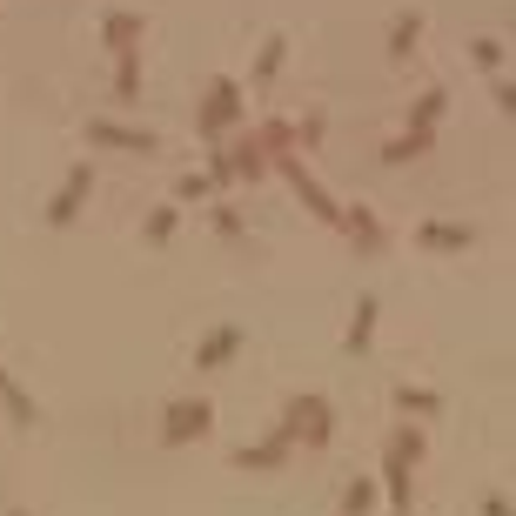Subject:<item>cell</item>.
I'll use <instances>...</instances> for the list:
<instances>
[{
  "mask_svg": "<svg viewBox=\"0 0 516 516\" xmlns=\"http://www.w3.org/2000/svg\"><path fill=\"white\" fill-rule=\"evenodd\" d=\"M329 429H336V416H329L322 396H295L289 403V423H282L289 443H329Z\"/></svg>",
  "mask_w": 516,
  "mask_h": 516,
  "instance_id": "cell-1",
  "label": "cell"
},
{
  "mask_svg": "<svg viewBox=\"0 0 516 516\" xmlns=\"http://www.w3.org/2000/svg\"><path fill=\"white\" fill-rule=\"evenodd\" d=\"M208 429H215V409L188 396V403H175L161 416V449H181V443H195V436H208Z\"/></svg>",
  "mask_w": 516,
  "mask_h": 516,
  "instance_id": "cell-2",
  "label": "cell"
},
{
  "mask_svg": "<svg viewBox=\"0 0 516 516\" xmlns=\"http://www.w3.org/2000/svg\"><path fill=\"white\" fill-rule=\"evenodd\" d=\"M282 175H289V188H295V195H302V208H315V215H322V222H329V228L342 222V202H329V188L302 175V161H289V155H282Z\"/></svg>",
  "mask_w": 516,
  "mask_h": 516,
  "instance_id": "cell-3",
  "label": "cell"
},
{
  "mask_svg": "<svg viewBox=\"0 0 516 516\" xmlns=\"http://www.w3.org/2000/svg\"><path fill=\"white\" fill-rule=\"evenodd\" d=\"M88 188H94V168H88V161H81V168H74V175H68V188L54 195V208H47V222H54V228H68L74 215H81V202H88Z\"/></svg>",
  "mask_w": 516,
  "mask_h": 516,
  "instance_id": "cell-4",
  "label": "cell"
},
{
  "mask_svg": "<svg viewBox=\"0 0 516 516\" xmlns=\"http://www.w3.org/2000/svg\"><path fill=\"white\" fill-rule=\"evenodd\" d=\"M235 114H242V88H235V81H215V94H208V108H202V135L215 141Z\"/></svg>",
  "mask_w": 516,
  "mask_h": 516,
  "instance_id": "cell-5",
  "label": "cell"
},
{
  "mask_svg": "<svg viewBox=\"0 0 516 516\" xmlns=\"http://www.w3.org/2000/svg\"><path fill=\"white\" fill-rule=\"evenodd\" d=\"M235 349H242V322H222L215 336H202V349H195V369H222Z\"/></svg>",
  "mask_w": 516,
  "mask_h": 516,
  "instance_id": "cell-6",
  "label": "cell"
},
{
  "mask_svg": "<svg viewBox=\"0 0 516 516\" xmlns=\"http://www.w3.org/2000/svg\"><path fill=\"white\" fill-rule=\"evenodd\" d=\"M88 141H101V148H128V155H155V135H141V128H114V121H94Z\"/></svg>",
  "mask_w": 516,
  "mask_h": 516,
  "instance_id": "cell-7",
  "label": "cell"
},
{
  "mask_svg": "<svg viewBox=\"0 0 516 516\" xmlns=\"http://www.w3.org/2000/svg\"><path fill=\"white\" fill-rule=\"evenodd\" d=\"M336 228H349V242L362 248V255H382V222L369 215V208H342V222Z\"/></svg>",
  "mask_w": 516,
  "mask_h": 516,
  "instance_id": "cell-8",
  "label": "cell"
},
{
  "mask_svg": "<svg viewBox=\"0 0 516 516\" xmlns=\"http://www.w3.org/2000/svg\"><path fill=\"white\" fill-rule=\"evenodd\" d=\"M289 436H282V429H275L269 443H248V449H235V463H242V470H275V463H282V456H289Z\"/></svg>",
  "mask_w": 516,
  "mask_h": 516,
  "instance_id": "cell-9",
  "label": "cell"
},
{
  "mask_svg": "<svg viewBox=\"0 0 516 516\" xmlns=\"http://www.w3.org/2000/svg\"><path fill=\"white\" fill-rule=\"evenodd\" d=\"M376 336V295H362L356 302V315H349V336H342V349H349V356H362V342Z\"/></svg>",
  "mask_w": 516,
  "mask_h": 516,
  "instance_id": "cell-10",
  "label": "cell"
},
{
  "mask_svg": "<svg viewBox=\"0 0 516 516\" xmlns=\"http://www.w3.org/2000/svg\"><path fill=\"white\" fill-rule=\"evenodd\" d=\"M416 242H429V248H476V235H470V228H456V222H423V228H416Z\"/></svg>",
  "mask_w": 516,
  "mask_h": 516,
  "instance_id": "cell-11",
  "label": "cell"
},
{
  "mask_svg": "<svg viewBox=\"0 0 516 516\" xmlns=\"http://www.w3.org/2000/svg\"><path fill=\"white\" fill-rule=\"evenodd\" d=\"M396 403H403V416H436V409H443V396H436V389L403 382V389H396Z\"/></svg>",
  "mask_w": 516,
  "mask_h": 516,
  "instance_id": "cell-12",
  "label": "cell"
},
{
  "mask_svg": "<svg viewBox=\"0 0 516 516\" xmlns=\"http://www.w3.org/2000/svg\"><path fill=\"white\" fill-rule=\"evenodd\" d=\"M0 396H7V416H14V423H34V396H27L7 369H0Z\"/></svg>",
  "mask_w": 516,
  "mask_h": 516,
  "instance_id": "cell-13",
  "label": "cell"
},
{
  "mask_svg": "<svg viewBox=\"0 0 516 516\" xmlns=\"http://www.w3.org/2000/svg\"><path fill=\"white\" fill-rule=\"evenodd\" d=\"M369 510H376V483H369V476H356V483L342 490V516H369Z\"/></svg>",
  "mask_w": 516,
  "mask_h": 516,
  "instance_id": "cell-14",
  "label": "cell"
},
{
  "mask_svg": "<svg viewBox=\"0 0 516 516\" xmlns=\"http://www.w3.org/2000/svg\"><path fill=\"white\" fill-rule=\"evenodd\" d=\"M443 108H449V94H443V88H429L423 101H416V114H409V128H416V135H429V121H436Z\"/></svg>",
  "mask_w": 516,
  "mask_h": 516,
  "instance_id": "cell-15",
  "label": "cell"
},
{
  "mask_svg": "<svg viewBox=\"0 0 516 516\" xmlns=\"http://www.w3.org/2000/svg\"><path fill=\"white\" fill-rule=\"evenodd\" d=\"M135 34H141L135 14H108V47H121V54H128V47H135Z\"/></svg>",
  "mask_w": 516,
  "mask_h": 516,
  "instance_id": "cell-16",
  "label": "cell"
},
{
  "mask_svg": "<svg viewBox=\"0 0 516 516\" xmlns=\"http://www.w3.org/2000/svg\"><path fill=\"white\" fill-rule=\"evenodd\" d=\"M114 94H121V101H135V94H141V61H135V54H121V74H114Z\"/></svg>",
  "mask_w": 516,
  "mask_h": 516,
  "instance_id": "cell-17",
  "label": "cell"
},
{
  "mask_svg": "<svg viewBox=\"0 0 516 516\" xmlns=\"http://www.w3.org/2000/svg\"><path fill=\"white\" fill-rule=\"evenodd\" d=\"M389 456L416 470V456H423V436H416V429H396V443H389Z\"/></svg>",
  "mask_w": 516,
  "mask_h": 516,
  "instance_id": "cell-18",
  "label": "cell"
},
{
  "mask_svg": "<svg viewBox=\"0 0 516 516\" xmlns=\"http://www.w3.org/2000/svg\"><path fill=\"white\" fill-rule=\"evenodd\" d=\"M389 503L409 510V463H396V456H389Z\"/></svg>",
  "mask_w": 516,
  "mask_h": 516,
  "instance_id": "cell-19",
  "label": "cell"
},
{
  "mask_svg": "<svg viewBox=\"0 0 516 516\" xmlns=\"http://www.w3.org/2000/svg\"><path fill=\"white\" fill-rule=\"evenodd\" d=\"M429 148V135H416V128H409L403 141H389V148H382V161H409V155H423Z\"/></svg>",
  "mask_w": 516,
  "mask_h": 516,
  "instance_id": "cell-20",
  "label": "cell"
},
{
  "mask_svg": "<svg viewBox=\"0 0 516 516\" xmlns=\"http://www.w3.org/2000/svg\"><path fill=\"white\" fill-rule=\"evenodd\" d=\"M416 34H423V21H416V14H403V21H396V34H389V54H409V47H416Z\"/></svg>",
  "mask_w": 516,
  "mask_h": 516,
  "instance_id": "cell-21",
  "label": "cell"
},
{
  "mask_svg": "<svg viewBox=\"0 0 516 516\" xmlns=\"http://www.w3.org/2000/svg\"><path fill=\"white\" fill-rule=\"evenodd\" d=\"M282 47H289V41H282V34H275V41L262 47V61H255V81H269V74L282 68Z\"/></svg>",
  "mask_w": 516,
  "mask_h": 516,
  "instance_id": "cell-22",
  "label": "cell"
},
{
  "mask_svg": "<svg viewBox=\"0 0 516 516\" xmlns=\"http://www.w3.org/2000/svg\"><path fill=\"white\" fill-rule=\"evenodd\" d=\"M148 235L168 242V235H175V208H155V215H148Z\"/></svg>",
  "mask_w": 516,
  "mask_h": 516,
  "instance_id": "cell-23",
  "label": "cell"
},
{
  "mask_svg": "<svg viewBox=\"0 0 516 516\" xmlns=\"http://www.w3.org/2000/svg\"><path fill=\"white\" fill-rule=\"evenodd\" d=\"M175 195H181V202H202L208 181H202V175H181V181H175Z\"/></svg>",
  "mask_w": 516,
  "mask_h": 516,
  "instance_id": "cell-24",
  "label": "cell"
},
{
  "mask_svg": "<svg viewBox=\"0 0 516 516\" xmlns=\"http://www.w3.org/2000/svg\"><path fill=\"white\" fill-rule=\"evenodd\" d=\"M470 54H476V61H483V68H503V41H476Z\"/></svg>",
  "mask_w": 516,
  "mask_h": 516,
  "instance_id": "cell-25",
  "label": "cell"
},
{
  "mask_svg": "<svg viewBox=\"0 0 516 516\" xmlns=\"http://www.w3.org/2000/svg\"><path fill=\"white\" fill-rule=\"evenodd\" d=\"M483 516H510V496H490V503H483Z\"/></svg>",
  "mask_w": 516,
  "mask_h": 516,
  "instance_id": "cell-26",
  "label": "cell"
},
{
  "mask_svg": "<svg viewBox=\"0 0 516 516\" xmlns=\"http://www.w3.org/2000/svg\"><path fill=\"white\" fill-rule=\"evenodd\" d=\"M7 516H27V510H7Z\"/></svg>",
  "mask_w": 516,
  "mask_h": 516,
  "instance_id": "cell-27",
  "label": "cell"
}]
</instances>
